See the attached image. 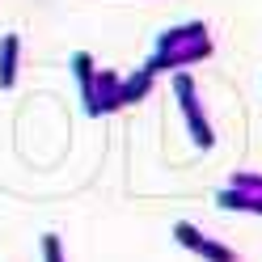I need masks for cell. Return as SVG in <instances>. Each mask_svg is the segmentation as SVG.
I'll list each match as a JSON object with an SVG mask.
<instances>
[{
	"label": "cell",
	"mask_w": 262,
	"mask_h": 262,
	"mask_svg": "<svg viewBox=\"0 0 262 262\" xmlns=\"http://www.w3.org/2000/svg\"><path fill=\"white\" fill-rule=\"evenodd\" d=\"M47 258L59 262V241H55V237H47Z\"/></svg>",
	"instance_id": "cell-1"
}]
</instances>
